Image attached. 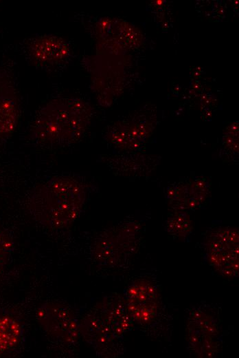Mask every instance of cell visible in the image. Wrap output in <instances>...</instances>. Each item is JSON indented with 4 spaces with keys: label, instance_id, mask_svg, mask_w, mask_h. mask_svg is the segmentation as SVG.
Here are the masks:
<instances>
[{
    "label": "cell",
    "instance_id": "3",
    "mask_svg": "<svg viewBox=\"0 0 239 358\" xmlns=\"http://www.w3.org/2000/svg\"><path fill=\"white\" fill-rule=\"evenodd\" d=\"M133 326L124 299L106 300L80 322V333L102 355H113L124 335Z\"/></svg>",
    "mask_w": 239,
    "mask_h": 358
},
{
    "label": "cell",
    "instance_id": "7",
    "mask_svg": "<svg viewBox=\"0 0 239 358\" xmlns=\"http://www.w3.org/2000/svg\"><path fill=\"white\" fill-rule=\"evenodd\" d=\"M36 320L50 337L65 344H74L80 334V321L73 310L58 301H48L40 306Z\"/></svg>",
    "mask_w": 239,
    "mask_h": 358
},
{
    "label": "cell",
    "instance_id": "12",
    "mask_svg": "<svg viewBox=\"0 0 239 358\" xmlns=\"http://www.w3.org/2000/svg\"><path fill=\"white\" fill-rule=\"evenodd\" d=\"M24 328L16 317L0 315V355L14 349L23 337Z\"/></svg>",
    "mask_w": 239,
    "mask_h": 358
},
{
    "label": "cell",
    "instance_id": "8",
    "mask_svg": "<svg viewBox=\"0 0 239 358\" xmlns=\"http://www.w3.org/2000/svg\"><path fill=\"white\" fill-rule=\"evenodd\" d=\"M205 262L221 275L235 277L238 273V232L223 228L212 232L205 239Z\"/></svg>",
    "mask_w": 239,
    "mask_h": 358
},
{
    "label": "cell",
    "instance_id": "1",
    "mask_svg": "<svg viewBox=\"0 0 239 358\" xmlns=\"http://www.w3.org/2000/svg\"><path fill=\"white\" fill-rule=\"evenodd\" d=\"M87 196V185L80 178L57 176L29 193L27 209L32 218L44 227L66 228L80 214Z\"/></svg>",
    "mask_w": 239,
    "mask_h": 358
},
{
    "label": "cell",
    "instance_id": "6",
    "mask_svg": "<svg viewBox=\"0 0 239 358\" xmlns=\"http://www.w3.org/2000/svg\"><path fill=\"white\" fill-rule=\"evenodd\" d=\"M139 229L136 222L123 223L104 231L95 240L91 255L103 265H116L125 261L137 245Z\"/></svg>",
    "mask_w": 239,
    "mask_h": 358
},
{
    "label": "cell",
    "instance_id": "11",
    "mask_svg": "<svg viewBox=\"0 0 239 358\" xmlns=\"http://www.w3.org/2000/svg\"><path fill=\"white\" fill-rule=\"evenodd\" d=\"M20 115V100L14 82L8 72L0 70V141L12 135Z\"/></svg>",
    "mask_w": 239,
    "mask_h": 358
},
{
    "label": "cell",
    "instance_id": "4",
    "mask_svg": "<svg viewBox=\"0 0 239 358\" xmlns=\"http://www.w3.org/2000/svg\"><path fill=\"white\" fill-rule=\"evenodd\" d=\"M126 308L134 323L144 332L154 334L160 330L165 309L159 282L148 274H141L124 291Z\"/></svg>",
    "mask_w": 239,
    "mask_h": 358
},
{
    "label": "cell",
    "instance_id": "14",
    "mask_svg": "<svg viewBox=\"0 0 239 358\" xmlns=\"http://www.w3.org/2000/svg\"><path fill=\"white\" fill-rule=\"evenodd\" d=\"M189 211L170 209L166 220V231L175 238L186 240L192 231Z\"/></svg>",
    "mask_w": 239,
    "mask_h": 358
},
{
    "label": "cell",
    "instance_id": "2",
    "mask_svg": "<svg viewBox=\"0 0 239 358\" xmlns=\"http://www.w3.org/2000/svg\"><path fill=\"white\" fill-rule=\"evenodd\" d=\"M91 115V106L81 98L52 99L37 112L31 125V138L42 146L71 145L84 136Z\"/></svg>",
    "mask_w": 239,
    "mask_h": 358
},
{
    "label": "cell",
    "instance_id": "9",
    "mask_svg": "<svg viewBox=\"0 0 239 358\" xmlns=\"http://www.w3.org/2000/svg\"><path fill=\"white\" fill-rule=\"evenodd\" d=\"M25 51L31 61L42 68L53 69L63 65L69 60L71 50L62 37L43 34L30 39Z\"/></svg>",
    "mask_w": 239,
    "mask_h": 358
},
{
    "label": "cell",
    "instance_id": "13",
    "mask_svg": "<svg viewBox=\"0 0 239 358\" xmlns=\"http://www.w3.org/2000/svg\"><path fill=\"white\" fill-rule=\"evenodd\" d=\"M109 166L115 172L129 176H141L151 173L155 168V162L141 161L135 156H119L109 162Z\"/></svg>",
    "mask_w": 239,
    "mask_h": 358
},
{
    "label": "cell",
    "instance_id": "5",
    "mask_svg": "<svg viewBox=\"0 0 239 358\" xmlns=\"http://www.w3.org/2000/svg\"><path fill=\"white\" fill-rule=\"evenodd\" d=\"M187 350L197 357H216L222 350L223 333L218 306L202 302L187 312Z\"/></svg>",
    "mask_w": 239,
    "mask_h": 358
},
{
    "label": "cell",
    "instance_id": "15",
    "mask_svg": "<svg viewBox=\"0 0 239 358\" xmlns=\"http://www.w3.org/2000/svg\"><path fill=\"white\" fill-rule=\"evenodd\" d=\"M14 249L15 242L12 231L0 230V273L10 262Z\"/></svg>",
    "mask_w": 239,
    "mask_h": 358
},
{
    "label": "cell",
    "instance_id": "10",
    "mask_svg": "<svg viewBox=\"0 0 239 358\" xmlns=\"http://www.w3.org/2000/svg\"><path fill=\"white\" fill-rule=\"evenodd\" d=\"M209 191L207 179L194 177L170 185L167 188L166 200L170 209L188 211L201 206Z\"/></svg>",
    "mask_w": 239,
    "mask_h": 358
}]
</instances>
